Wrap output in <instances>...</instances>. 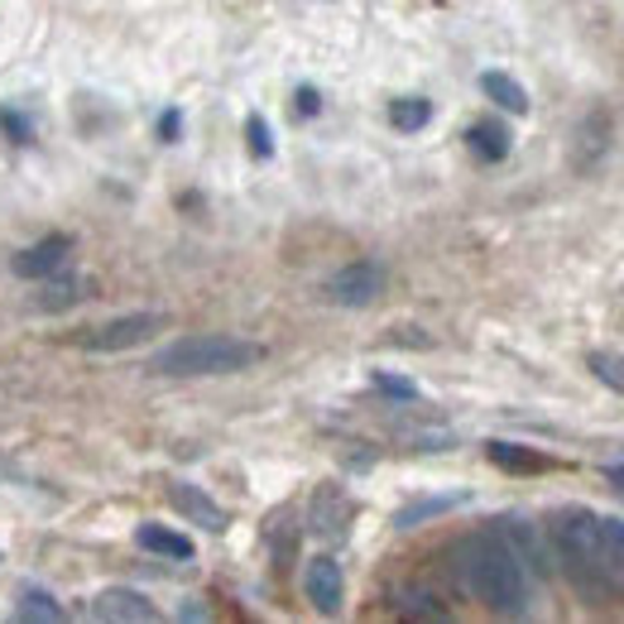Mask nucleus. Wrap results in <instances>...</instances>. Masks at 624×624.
Instances as JSON below:
<instances>
[{"instance_id": "nucleus-1", "label": "nucleus", "mask_w": 624, "mask_h": 624, "mask_svg": "<svg viewBox=\"0 0 624 624\" xmlns=\"http://www.w3.org/2000/svg\"><path fill=\"white\" fill-rule=\"evenodd\" d=\"M457 577L475 601L490 605L495 615H524L528 610V567L519 552L504 543L500 528H481L457 543Z\"/></svg>"}, {"instance_id": "nucleus-4", "label": "nucleus", "mask_w": 624, "mask_h": 624, "mask_svg": "<svg viewBox=\"0 0 624 624\" xmlns=\"http://www.w3.org/2000/svg\"><path fill=\"white\" fill-rule=\"evenodd\" d=\"M384 294V264L375 260H351L322 284V298L331 308H370Z\"/></svg>"}, {"instance_id": "nucleus-20", "label": "nucleus", "mask_w": 624, "mask_h": 624, "mask_svg": "<svg viewBox=\"0 0 624 624\" xmlns=\"http://www.w3.org/2000/svg\"><path fill=\"white\" fill-rule=\"evenodd\" d=\"M587 365L595 370V380L610 384L615 394H624V355H610V351H591Z\"/></svg>"}, {"instance_id": "nucleus-19", "label": "nucleus", "mask_w": 624, "mask_h": 624, "mask_svg": "<svg viewBox=\"0 0 624 624\" xmlns=\"http://www.w3.org/2000/svg\"><path fill=\"white\" fill-rule=\"evenodd\" d=\"M428 121H433V101H423V97H399V101H390V125L404 130V135H414V130H423Z\"/></svg>"}, {"instance_id": "nucleus-26", "label": "nucleus", "mask_w": 624, "mask_h": 624, "mask_svg": "<svg viewBox=\"0 0 624 624\" xmlns=\"http://www.w3.org/2000/svg\"><path fill=\"white\" fill-rule=\"evenodd\" d=\"M404 610H408V615H433V620L447 615L442 605H433V595H404Z\"/></svg>"}, {"instance_id": "nucleus-6", "label": "nucleus", "mask_w": 624, "mask_h": 624, "mask_svg": "<svg viewBox=\"0 0 624 624\" xmlns=\"http://www.w3.org/2000/svg\"><path fill=\"white\" fill-rule=\"evenodd\" d=\"M303 591H308V601L317 615H341V601H347V577H341V562H331V557H313L308 567H303Z\"/></svg>"}, {"instance_id": "nucleus-28", "label": "nucleus", "mask_w": 624, "mask_h": 624, "mask_svg": "<svg viewBox=\"0 0 624 624\" xmlns=\"http://www.w3.org/2000/svg\"><path fill=\"white\" fill-rule=\"evenodd\" d=\"M178 135H183V116L178 111H164V116H158V140L174 144Z\"/></svg>"}, {"instance_id": "nucleus-2", "label": "nucleus", "mask_w": 624, "mask_h": 624, "mask_svg": "<svg viewBox=\"0 0 624 624\" xmlns=\"http://www.w3.org/2000/svg\"><path fill=\"white\" fill-rule=\"evenodd\" d=\"M548 543H552L557 562L567 567V577H572L587 595H610V591L624 587V581L615 577V567H610V557H605L601 514L581 510V504H567V510L552 514Z\"/></svg>"}, {"instance_id": "nucleus-9", "label": "nucleus", "mask_w": 624, "mask_h": 624, "mask_svg": "<svg viewBox=\"0 0 624 624\" xmlns=\"http://www.w3.org/2000/svg\"><path fill=\"white\" fill-rule=\"evenodd\" d=\"M495 528L504 534V543L519 552V562L528 567V577H552V552H548V543H543V534H538L534 524H524V519H500Z\"/></svg>"}, {"instance_id": "nucleus-16", "label": "nucleus", "mask_w": 624, "mask_h": 624, "mask_svg": "<svg viewBox=\"0 0 624 624\" xmlns=\"http://www.w3.org/2000/svg\"><path fill=\"white\" fill-rule=\"evenodd\" d=\"M44 284V294H39V308L44 313H63V308H73V303H83V278H73V274H48V278H39Z\"/></svg>"}, {"instance_id": "nucleus-24", "label": "nucleus", "mask_w": 624, "mask_h": 624, "mask_svg": "<svg viewBox=\"0 0 624 624\" xmlns=\"http://www.w3.org/2000/svg\"><path fill=\"white\" fill-rule=\"evenodd\" d=\"M245 144L255 158H274V135H270V125H264V116H250L245 121Z\"/></svg>"}, {"instance_id": "nucleus-8", "label": "nucleus", "mask_w": 624, "mask_h": 624, "mask_svg": "<svg viewBox=\"0 0 624 624\" xmlns=\"http://www.w3.org/2000/svg\"><path fill=\"white\" fill-rule=\"evenodd\" d=\"M168 504H174V510H178L188 524L207 528V534H221V528H226V510H221V504L207 495L202 485H188V481L168 485Z\"/></svg>"}, {"instance_id": "nucleus-17", "label": "nucleus", "mask_w": 624, "mask_h": 624, "mask_svg": "<svg viewBox=\"0 0 624 624\" xmlns=\"http://www.w3.org/2000/svg\"><path fill=\"white\" fill-rule=\"evenodd\" d=\"M481 91L500 106V111H510V116H524V111H528V91L514 83L510 73H485V77H481Z\"/></svg>"}, {"instance_id": "nucleus-12", "label": "nucleus", "mask_w": 624, "mask_h": 624, "mask_svg": "<svg viewBox=\"0 0 624 624\" xmlns=\"http://www.w3.org/2000/svg\"><path fill=\"white\" fill-rule=\"evenodd\" d=\"M135 543L144 552H158V557H174V562H193V538L188 534H174V528L164 524H140L135 528Z\"/></svg>"}, {"instance_id": "nucleus-18", "label": "nucleus", "mask_w": 624, "mask_h": 624, "mask_svg": "<svg viewBox=\"0 0 624 624\" xmlns=\"http://www.w3.org/2000/svg\"><path fill=\"white\" fill-rule=\"evenodd\" d=\"M457 504H467V495H428V500H414V504H404V510L394 514V528H418L423 519H437V514L457 510Z\"/></svg>"}, {"instance_id": "nucleus-15", "label": "nucleus", "mask_w": 624, "mask_h": 624, "mask_svg": "<svg viewBox=\"0 0 624 624\" xmlns=\"http://www.w3.org/2000/svg\"><path fill=\"white\" fill-rule=\"evenodd\" d=\"M15 615L20 620H30V624H58L68 610L58 605V595H48L44 587H20V605H15Z\"/></svg>"}, {"instance_id": "nucleus-27", "label": "nucleus", "mask_w": 624, "mask_h": 624, "mask_svg": "<svg viewBox=\"0 0 624 624\" xmlns=\"http://www.w3.org/2000/svg\"><path fill=\"white\" fill-rule=\"evenodd\" d=\"M294 111H298V116H317V111H322V97H317V87H298V91H294Z\"/></svg>"}, {"instance_id": "nucleus-14", "label": "nucleus", "mask_w": 624, "mask_h": 624, "mask_svg": "<svg viewBox=\"0 0 624 624\" xmlns=\"http://www.w3.org/2000/svg\"><path fill=\"white\" fill-rule=\"evenodd\" d=\"M485 457L495 461L500 471H514V475H534V471L548 467V457H538L534 447H519V442H490Z\"/></svg>"}, {"instance_id": "nucleus-13", "label": "nucleus", "mask_w": 624, "mask_h": 624, "mask_svg": "<svg viewBox=\"0 0 624 624\" xmlns=\"http://www.w3.org/2000/svg\"><path fill=\"white\" fill-rule=\"evenodd\" d=\"M347 514H351V504L341 500V490H322L317 495V510H313V534H322V538H341L347 534Z\"/></svg>"}, {"instance_id": "nucleus-25", "label": "nucleus", "mask_w": 624, "mask_h": 624, "mask_svg": "<svg viewBox=\"0 0 624 624\" xmlns=\"http://www.w3.org/2000/svg\"><path fill=\"white\" fill-rule=\"evenodd\" d=\"M370 384H375V390L380 394H390V399H418V384L414 380H399V375H384V370H375V380H370Z\"/></svg>"}, {"instance_id": "nucleus-7", "label": "nucleus", "mask_w": 624, "mask_h": 624, "mask_svg": "<svg viewBox=\"0 0 624 624\" xmlns=\"http://www.w3.org/2000/svg\"><path fill=\"white\" fill-rule=\"evenodd\" d=\"M91 620H116V624H158V605L140 591H125V587H111L101 595H91Z\"/></svg>"}, {"instance_id": "nucleus-21", "label": "nucleus", "mask_w": 624, "mask_h": 624, "mask_svg": "<svg viewBox=\"0 0 624 624\" xmlns=\"http://www.w3.org/2000/svg\"><path fill=\"white\" fill-rule=\"evenodd\" d=\"M601 543H605V557H610V567H615V577L624 581V519H601Z\"/></svg>"}, {"instance_id": "nucleus-11", "label": "nucleus", "mask_w": 624, "mask_h": 624, "mask_svg": "<svg viewBox=\"0 0 624 624\" xmlns=\"http://www.w3.org/2000/svg\"><path fill=\"white\" fill-rule=\"evenodd\" d=\"M467 150L481 158V164H500V158H510L514 135H510V130H504L500 121H475V125L467 130Z\"/></svg>"}, {"instance_id": "nucleus-29", "label": "nucleus", "mask_w": 624, "mask_h": 624, "mask_svg": "<svg viewBox=\"0 0 624 624\" xmlns=\"http://www.w3.org/2000/svg\"><path fill=\"white\" fill-rule=\"evenodd\" d=\"M605 481H610V485H615L620 495H624V461H615V467H605Z\"/></svg>"}, {"instance_id": "nucleus-5", "label": "nucleus", "mask_w": 624, "mask_h": 624, "mask_svg": "<svg viewBox=\"0 0 624 624\" xmlns=\"http://www.w3.org/2000/svg\"><path fill=\"white\" fill-rule=\"evenodd\" d=\"M164 327H168L164 313H130V317H116V322H106L97 331H83L77 347H87V351H130V347L150 341L154 331H164Z\"/></svg>"}, {"instance_id": "nucleus-23", "label": "nucleus", "mask_w": 624, "mask_h": 624, "mask_svg": "<svg viewBox=\"0 0 624 624\" xmlns=\"http://www.w3.org/2000/svg\"><path fill=\"white\" fill-rule=\"evenodd\" d=\"M601 135H610V121H605V111H591L587 125H581V140H587V154H581V164H591V158L605 150Z\"/></svg>"}, {"instance_id": "nucleus-22", "label": "nucleus", "mask_w": 624, "mask_h": 624, "mask_svg": "<svg viewBox=\"0 0 624 624\" xmlns=\"http://www.w3.org/2000/svg\"><path fill=\"white\" fill-rule=\"evenodd\" d=\"M0 130L15 144H34V116L15 111V106H0Z\"/></svg>"}, {"instance_id": "nucleus-10", "label": "nucleus", "mask_w": 624, "mask_h": 624, "mask_svg": "<svg viewBox=\"0 0 624 624\" xmlns=\"http://www.w3.org/2000/svg\"><path fill=\"white\" fill-rule=\"evenodd\" d=\"M68 250H73L68 236H48V241L20 250V255L10 260V270H15L20 278H48V274H58L63 264H68Z\"/></svg>"}, {"instance_id": "nucleus-3", "label": "nucleus", "mask_w": 624, "mask_h": 624, "mask_svg": "<svg viewBox=\"0 0 624 624\" xmlns=\"http://www.w3.org/2000/svg\"><path fill=\"white\" fill-rule=\"evenodd\" d=\"M264 361V347L241 337H178L164 351H154L150 370L168 380H202V375H236Z\"/></svg>"}]
</instances>
